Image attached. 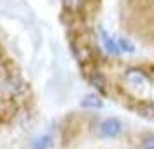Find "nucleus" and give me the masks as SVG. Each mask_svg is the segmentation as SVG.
I'll return each mask as SVG.
<instances>
[{"instance_id":"nucleus-8","label":"nucleus","mask_w":154,"mask_h":149,"mask_svg":"<svg viewBox=\"0 0 154 149\" xmlns=\"http://www.w3.org/2000/svg\"><path fill=\"white\" fill-rule=\"evenodd\" d=\"M142 147L144 149H154V134H149L142 141Z\"/></svg>"},{"instance_id":"nucleus-2","label":"nucleus","mask_w":154,"mask_h":149,"mask_svg":"<svg viewBox=\"0 0 154 149\" xmlns=\"http://www.w3.org/2000/svg\"><path fill=\"white\" fill-rule=\"evenodd\" d=\"M125 80L126 83H128V87L130 88H133V90H144V88H147V85H149V80H147L146 73L140 70H128L125 73Z\"/></svg>"},{"instance_id":"nucleus-5","label":"nucleus","mask_w":154,"mask_h":149,"mask_svg":"<svg viewBox=\"0 0 154 149\" xmlns=\"http://www.w3.org/2000/svg\"><path fill=\"white\" fill-rule=\"evenodd\" d=\"M82 106L83 107H90V109H99L102 106V101L99 99L97 95H85L83 101H82Z\"/></svg>"},{"instance_id":"nucleus-4","label":"nucleus","mask_w":154,"mask_h":149,"mask_svg":"<svg viewBox=\"0 0 154 149\" xmlns=\"http://www.w3.org/2000/svg\"><path fill=\"white\" fill-rule=\"evenodd\" d=\"M100 35H102V42H104V47L107 49V52H111V54H119V47L118 43L114 42L112 38H109V35L106 33V31H100Z\"/></svg>"},{"instance_id":"nucleus-9","label":"nucleus","mask_w":154,"mask_h":149,"mask_svg":"<svg viewBox=\"0 0 154 149\" xmlns=\"http://www.w3.org/2000/svg\"><path fill=\"white\" fill-rule=\"evenodd\" d=\"M118 47H119L121 50H126V52H133V49H135V47H133L132 43L128 42V40H123V38L118 42Z\"/></svg>"},{"instance_id":"nucleus-1","label":"nucleus","mask_w":154,"mask_h":149,"mask_svg":"<svg viewBox=\"0 0 154 149\" xmlns=\"http://www.w3.org/2000/svg\"><path fill=\"white\" fill-rule=\"evenodd\" d=\"M123 130V125L118 118H106L99 123V135L104 139H112L119 135V132Z\"/></svg>"},{"instance_id":"nucleus-3","label":"nucleus","mask_w":154,"mask_h":149,"mask_svg":"<svg viewBox=\"0 0 154 149\" xmlns=\"http://www.w3.org/2000/svg\"><path fill=\"white\" fill-rule=\"evenodd\" d=\"M31 149H54V139L52 135L45 134L36 137L35 141L31 142Z\"/></svg>"},{"instance_id":"nucleus-6","label":"nucleus","mask_w":154,"mask_h":149,"mask_svg":"<svg viewBox=\"0 0 154 149\" xmlns=\"http://www.w3.org/2000/svg\"><path fill=\"white\" fill-rule=\"evenodd\" d=\"M90 83L95 88H99V90H102L104 92V85H106V80H104V76L100 75V73H94V75H90Z\"/></svg>"},{"instance_id":"nucleus-7","label":"nucleus","mask_w":154,"mask_h":149,"mask_svg":"<svg viewBox=\"0 0 154 149\" xmlns=\"http://www.w3.org/2000/svg\"><path fill=\"white\" fill-rule=\"evenodd\" d=\"M82 2L83 0H64V5L69 11H78V9L82 7Z\"/></svg>"}]
</instances>
